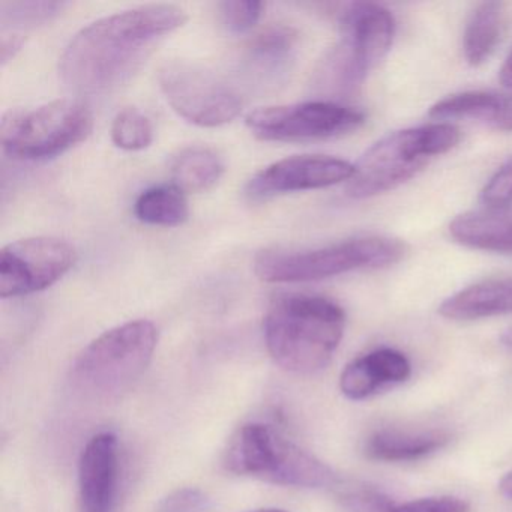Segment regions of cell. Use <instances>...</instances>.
Returning a JSON list of instances; mask_svg holds the SVG:
<instances>
[{
  "label": "cell",
  "mask_w": 512,
  "mask_h": 512,
  "mask_svg": "<svg viewBox=\"0 0 512 512\" xmlns=\"http://www.w3.org/2000/svg\"><path fill=\"white\" fill-rule=\"evenodd\" d=\"M185 22V11L169 4L142 5L95 20L65 47L59 74L79 94H106L127 82Z\"/></svg>",
  "instance_id": "1"
},
{
  "label": "cell",
  "mask_w": 512,
  "mask_h": 512,
  "mask_svg": "<svg viewBox=\"0 0 512 512\" xmlns=\"http://www.w3.org/2000/svg\"><path fill=\"white\" fill-rule=\"evenodd\" d=\"M346 313L331 299L283 295L269 305L263 322L266 347L275 364L296 374L328 367L343 340Z\"/></svg>",
  "instance_id": "2"
},
{
  "label": "cell",
  "mask_w": 512,
  "mask_h": 512,
  "mask_svg": "<svg viewBox=\"0 0 512 512\" xmlns=\"http://www.w3.org/2000/svg\"><path fill=\"white\" fill-rule=\"evenodd\" d=\"M157 343V328L149 320L109 329L80 353L71 368V385L91 400H115L143 376Z\"/></svg>",
  "instance_id": "3"
},
{
  "label": "cell",
  "mask_w": 512,
  "mask_h": 512,
  "mask_svg": "<svg viewBox=\"0 0 512 512\" xmlns=\"http://www.w3.org/2000/svg\"><path fill=\"white\" fill-rule=\"evenodd\" d=\"M460 140V130L448 122L388 134L359 158L346 194L350 199L364 200L395 190L433 158L454 149Z\"/></svg>",
  "instance_id": "4"
},
{
  "label": "cell",
  "mask_w": 512,
  "mask_h": 512,
  "mask_svg": "<svg viewBox=\"0 0 512 512\" xmlns=\"http://www.w3.org/2000/svg\"><path fill=\"white\" fill-rule=\"evenodd\" d=\"M406 245L386 236H362L310 250L262 251L254 260L257 277L266 283H311L353 271L395 265Z\"/></svg>",
  "instance_id": "5"
},
{
  "label": "cell",
  "mask_w": 512,
  "mask_h": 512,
  "mask_svg": "<svg viewBox=\"0 0 512 512\" xmlns=\"http://www.w3.org/2000/svg\"><path fill=\"white\" fill-rule=\"evenodd\" d=\"M341 37L325 56L314 86L328 94H350L386 58L395 38L394 16L377 4H352L340 17Z\"/></svg>",
  "instance_id": "6"
},
{
  "label": "cell",
  "mask_w": 512,
  "mask_h": 512,
  "mask_svg": "<svg viewBox=\"0 0 512 512\" xmlns=\"http://www.w3.org/2000/svg\"><path fill=\"white\" fill-rule=\"evenodd\" d=\"M224 463L236 475L284 487L325 488L337 479L328 464L260 422L245 424L236 431Z\"/></svg>",
  "instance_id": "7"
},
{
  "label": "cell",
  "mask_w": 512,
  "mask_h": 512,
  "mask_svg": "<svg viewBox=\"0 0 512 512\" xmlns=\"http://www.w3.org/2000/svg\"><path fill=\"white\" fill-rule=\"evenodd\" d=\"M92 128L94 116L85 104L58 100L5 116L0 142L5 154L17 160H47L85 142Z\"/></svg>",
  "instance_id": "8"
},
{
  "label": "cell",
  "mask_w": 512,
  "mask_h": 512,
  "mask_svg": "<svg viewBox=\"0 0 512 512\" xmlns=\"http://www.w3.org/2000/svg\"><path fill=\"white\" fill-rule=\"evenodd\" d=\"M158 83L170 107L197 127L230 124L244 106L241 95L230 83L193 62H166L158 73Z\"/></svg>",
  "instance_id": "9"
},
{
  "label": "cell",
  "mask_w": 512,
  "mask_h": 512,
  "mask_svg": "<svg viewBox=\"0 0 512 512\" xmlns=\"http://www.w3.org/2000/svg\"><path fill=\"white\" fill-rule=\"evenodd\" d=\"M245 122L265 142H320L355 133L365 124V115L332 101H308L263 107L251 112Z\"/></svg>",
  "instance_id": "10"
},
{
  "label": "cell",
  "mask_w": 512,
  "mask_h": 512,
  "mask_svg": "<svg viewBox=\"0 0 512 512\" xmlns=\"http://www.w3.org/2000/svg\"><path fill=\"white\" fill-rule=\"evenodd\" d=\"M70 242L35 236L11 242L0 253V296L19 298L49 289L76 265Z\"/></svg>",
  "instance_id": "11"
},
{
  "label": "cell",
  "mask_w": 512,
  "mask_h": 512,
  "mask_svg": "<svg viewBox=\"0 0 512 512\" xmlns=\"http://www.w3.org/2000/svg\"><path fill=\"white\" fill-rule=\"evenodd\" d=\"M355 164L328 155H298L284 158L260 170L250 179L245 196L251 202L268 200L281 194L320 190L349 182Z\"/></svg>",
  "instance_id": "12"
},
{
  "label": "cell",
  "mask_w": 512,
  "mask_h": 512,
  "mask_svg": "<svg viewBox=\"0 0 512 512\" xmlns=\"http://www.w3.org/2000/svg\"><path fill=\"white\" fill-rule=\"evenodd\" d=\"M119 443L113 433H98L79 460L80 512H112L118 494Z\"/></svg>",
  "instance_id": "13"
},
{
  "label": "cell",
  "mask_w": 512,
  "mask_h": 512,
  "mask_svg": "<svg viewBox=\"0 0 512 512\" xmlns=\"http://www.w3.org/2000/svg\"><path fill=\"white\" fill-rule=\"evenodd\" d=\"M298 41V32L286 25L269 26L260 32L245 47V77L262 88L280 85L295 64Z\"/></svg>",
  "instance_id": "14"
},
{
  "label": "cell",
  "mask_w": 512,
  "mask_h": 512,
  "mask_svg": "<svg viewBox=\"0 0 512 512\" xmlns=\"http://www.w3.org/2000/svg\"><path fill=\"white\" fill-rule=\"evenodd\" d=\"M439 314L454 322H473L512 314V277L479 281L446 298Z\"/></svg>",
  "instance_id": "15"
},
{
  "label": "cell",
  "mask_w": 512,
  "mask_h": 512,
  "mask_svg": "<svg viewBox=\"0 0 512 512\" xmlns=\"http://www.w3.org/2000/svg\"><path fill=\"white\" fill-rule=\"evenodd\" d=\"M449 235L458 244L490 253H512V212L476 211L458 215L449 224Z\"/></svg>",
  "instance_id": "16"
},
{
  "label": "cell",
  "mask_w": 512,
  "mask_h": 512,
  "mask_svg": "<svg viewBox=\"0 0 512 512\" xmlns=\"http://www.w3.org/2000/svg\"><path fill=\"white\" fill-rule=\"evenodd\" d=\"M449 442L445 431L380 430L368 439V457L380 461H413L427 457Z\"/></svg>",
  "instance_id": "17"
},
{
  "label": "cell",
  "mask_w": 512,
  "mask_h": 512,
  "mask_svg": "<svg viewBox=\"0 0 512 512\" xmlns=\"http://www.w3.org/2000/svg\"><path fill=\"white\" fill-rule=\"evenodd\" d=\"M64 2H4L0 5L2 61H8L22 47L23 32L31 31L58 17Z\"/></svg>",
  "instance_id": "18"
},
{
  "label": "cell",
  "mask_w": 512,
  "mask_h": 512,
  "mask_svg": "<svg viewBox=\"0 0 512 512\" xmlns=\"http://www.w3.org/2000/svg\"><path fill=\"white\" fill-rule=\"evenodd\" d=\"M173 185L184 193H203L218 184L224 173V163L214 149L193 146L173 158Z\"/></svg>",
  "instance_id": "19"
},
{
  "label": "cell",
  "mask_w": 512,
  "mask_h": 512,
  "mask_svg": "<svg viewBox=\"0 0 512 512\" xmlns=\"http://www.w3.org/2000/svg\"><path fill=\"white\" fill-rule=\"evenodd\" d=\"M502 28V5L497 2L479 4L464 29L463 50L467 64L479 67L496 49Z\"/></svg>",
  "instance_id": "20"
},
{
  "label": "cell",
  "mask_w": 512,
  "mask_h": 512,
  "mask_svg": "<svg viewBox=\"0 0 512 512\" xmlns=\"http://www.w3.org/2000/svg\"><path fill=\"white\" fill-rule=\"evenodd\" d=\"M134 214L149 226L176 227L188 220L190 208L181 188L173 184L158 185L140 194Z\"/></svg>",
  "instance_id": "21"
},
{
  "label": "cell",
  "mask_w": 512,
  "mask_h": 512,
  "mask_svg": "<svg viewBox=\"0 0 512 512\" xmlns=\"http://www.w3.org/2000/svg\"><path fill=\"white\" fill-rule=\"evenodd\" d=\"M502 101L503 95L493 94V92H461L437 101L431 107L428 116L439 121H455V119L479 121L493 127L502 107Z\"/></svg>",
  "instance_id": "22"
},
{
  "label": "cell",
  "mask_w": 512,
  "mask_h": 512,
  "mask_svg": "<svg viewBox=\"0 0 512 512\" xmlns=\"http://www.w3.org/2000/svg\"><path fill=\"white\" fill-rule=\"evenodd\" d=\"M112 140L124 151H143L154 140V128L145 113L134 107H125L113 119Z\"/></svg>",
  "instance_id": "23"
},
{
  "label": "cell",
  "mask_w": 512,
  "mask_h": 512,
  "mask_svg": "<svg viewBox=\"0 0 512 512\" xmlns=\"http://www.w3.org/2000/svg\"><path fill=\"white\" fill-rule=\"evenodd\" d=\"M383 388L379 376L367 355L350 362L340 376V389L349 400L359 401L376 394Z\"/></svg>",
  "instance_id": "24"
},
{
  "label": "cell",
  "mask_w": 512,
  "mask_h": 512,
  "mask_svg": "<svg viewBox=\"0 0 512 512\" xmlns=\"http://www.w3.org/2000/svg\"><path fill=\"white\" fill-rule=\"evenodd\" d=\"M263 8L257 0H226L218 4V17L230 34H245L259 23Z\"/></svg>",
  "instance_id": "25"
},
{
  "label": "cell",
  "mask_w": 512,
  "mask_h": 512,
  "mask_svg": "<svg viewBox=\"0 0 512 512\" xmlns=\"http://www.w3.org/2000/svg\"><path fill=\"white\" fill-rule=\"evenodd\" d=\"M367 358L383 386L406 382L412 374L409 359L398 350L383 347L368 353Z\"/></svg>",
  "instance_id": "26"
},
{
  "label": "cell",
  "mask_w": 512,
  "mask_h": 512,
  "mask_svg": "<svg viewBox=\"0 0 512 512\" xmlns=\"http://www.w3.org/2000/svg\"><path fill=\"white\" fill-rule=\"evenodd\" d=\"M482 205L502 211L512 203V157L496 170L481 191Z\"/></svg>",
  "instance_id": "27"
},
{
  "label": "cell",
  "mask_w": 512,
  "mask_h": 512,
  "mask_svg": "<svg viewBox=\"0 0 512 512\" xmlns=\"http://www.w3.org/2000/svg\"><path fill=\"white\" fill-rule=\"evenodd\" d=\"M341 505L347 512H395V505L382 491L356 487L341 494Z\"/></svg>",
  "instance_id": "28"
},
{
  "label": "cell",
  "mask_w": 512,
  "mask_h": 512,
  "mask_svg": "<svg viewBox=\"0 0 512 512\" xmlns=\"http://www.w3.org/2000/svg\"><path fill=\"white\" fill-rule=\"evenodd\" d=\"M211 499L196 487L178 488L160 500L155 512H208Z\"/></svg>",
  "instance_id": "29"
},
{
  "label": "cell",
  "mask_w": 512,
  "mask_h": 512,
  "mask_svg": "<svg viewBox=\"0 0 512 512\" xmlns=\"http://www.w3.org/2000/svg\"><path fill=\"white\" fill-rule=\"evenodd\" d=\"M395 512H470V503L458 497H424L397 505Z\"/></svg>",
  "instance_id": "30"
},
{
  "label": "cell",
  "mask_w": 512,
  "mask_h": 512,
  "mask_svg": "<svg viewBox=\"0 0 512 512\" xmlns=\"http://www.w3.org/2000/svg\"><path fill=\"white\" fill-rule=\"evenodd\" d=\"M491 128L500 131H512V97H503L499 115H497Z\"/></svg>",
  "instance_id": "31"
},
{
  "label": "cell",
  "mask_w": 512,
  "mask_h": 512,
  "mask_svg": "<svg viewBox=\"0 0 512 512\" xmlns=\"http://www.w3.org/2000/svg\"><path fill=\"white\" fill-rule=\"evenodd\" d=\"M499 80L505 88L512 89V53L503 62L499 71Z\"/></svg>",
  "instance_id": "32"
},
{
  "label": "cell",
  "mask_w": 512,
  "mask_h": 512,
  "mask_svg": "<svg viewBox=\"0 0 512 512\" xmlns=\"http://www.w3.org/2000/svg\"><path fill=\"white\" fill-rule=\"evenodd\" d=\"M499 491L503 497H506L508 500H512V470L500 479Z\"/></svg>",
  "instance_id": "33"
},
{
  "label": "cell",
  "mask_w": 512,
  "mask_h": 512,
  "mask_svg": "<svg viewBox=\"0 0 512 512\" xmlns=\"http://www.w3.org/2000/svg\"><path fill=\"white\" fill-rule=\"evenodd\" d=\"M500 341L506 349L512 350V326L500 335Z\"/></svg>",
  "instance_id": "34"
},
{
  "label": "cell",
  "mask_w": 512,
  "mask_h": 512,
  "mask_svg": "<svg viewBox=\"0 0 512 512\" xmlns=\"http://www.w3.org/2000/svg\"><path fill=\"white\" fill-rule=\"evenodd\" d=\"M253 512H287V511H284V509L266 508V509H259V511H253Z\"/></svg>",
  "instance_id": "35"
}]
</instances>
